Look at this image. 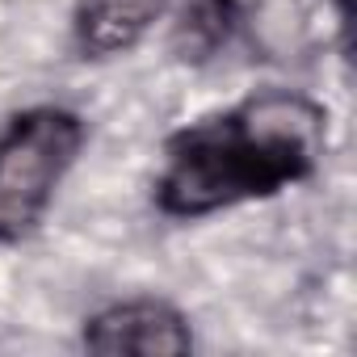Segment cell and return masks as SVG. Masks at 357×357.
<instances>
[{
  "instance_id": "3957f363",
  "label": "cell",
  "mask_w": 357,
  "mask_h": 357,
  "mask_svg": "<svg viewBox=\"0 0 357 357\" xmlns=\"http://www.w3.org/2000/svg\"><path fill=\"white\" fill-rule=\"evenodd\" d=\"M80 344L101 357H118V353L164 357V353H190L194 328H190V315L176 303L139 294V298H118V303L93 311L80 328Z\"/></svg>"
},
{
  "instance_id": "5b68a950",
  "label": "cell",
  "mask_w": 357,
  "mask_h": 357,
  "mask_svg": "<svg viewBox=\"0 0 357 357\" xmlns=\"http://www.w3.org/2000/svg\"><path fill=\"white\" fill-rule=\"evenodd\" d=\"M240 26V5L236 0H194L185 17L176 22V47L185 59H211L231 43Z\"/></svg>"
},
{
  "instance_id": "6da1fadb",
  "label": "cell",
  "mask_w": 357,
  "mask_h": 357,
  "mask_svg": "<svg viewBox=\"0 0 357 357\" xmlns=\"http://www.w3.org/2000/svg\"><path fill=\"white\" fill-rule=\"evenodd\" d=\"M324 151L328 109L303 93L269 89L172 130L151 202L164 219L198 223L311 181Z\"/></svg>"
},
{
  "instance_id": "8992f818",
  "label": "cell",
  "mask_w": 357,
  "mask_h": 357,
  "mask_svg": "<svg viewBox=\"0 0 357 357\" xmlns=\"http://www.w3.org/2000/svg\"><path fill=\"white\" fill-rule=\"evenodd\" d=\"M332 9H336V22H340V30L349 26V0H332Z\"/></svg>"
},
{
  "instance_id": "7a4b0ae2",
  "label": "cell",
  "mask_w": 357,
  "mask_h": 357,
  "mask_svg": "<svg viewBox=\"0 0 357 357\" xmlns=\"http://www.w3.org/2000/svg\"><path fill=\"white\" fill-rule=\"evenodd\" d=\"M89 143V122L68 105H30L0 130V248L30 240L55 206Z\"/></svg>"
},
{
  "instance_id": "277c9868",
  "label": "cell",
  "mask_w": 357,
  "mask_h": 357,
  "mask_svg": "<svg viewBox=\"0 0 357 357\" xmlns=\"http://www.w3.org/2000/svg\"><path fill=\"white\" fill-rule=\"evenodd\" d=\"M172 0H76L72 5V47L80 59H118L135 51Z\"/></svg>"
}]
</instances>
